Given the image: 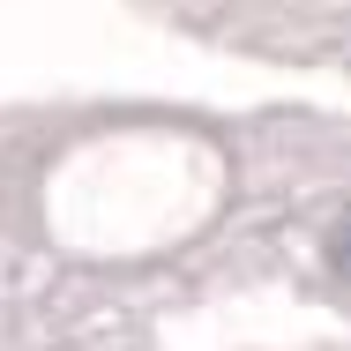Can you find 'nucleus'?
<instances>
[{"label":"nucleus","mask_w":351,"mask_h":351,"mask_svg":"<svg viewBox=\"0 0 351 351\" xmlns=\"http://www.w3.org/2000/svg\"><path fill=\"white\" fill-rule=\"evenodd\" d=\"M329 262H337V269H344V277H351V224H344V232H337V239H329Z\"/></svg>","instance_id":"nucleus-1"}]
</instances>
